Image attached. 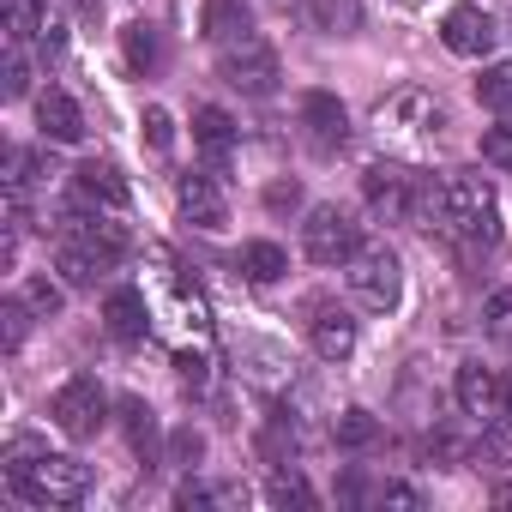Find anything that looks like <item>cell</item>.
<instances>
[{
	"label": "cell",
	"instance_id": "8",
	"mask_svg": "<svg viewBox=\"0 0 512 512\" xmlns=\"http://www.w3.org/2000/svg\"><path fill=\"white\" fill-rule=\"evenodd\" d=\"M302 139H308V151H320V157H332V151L350 139V115H344V103H338L332 91H308V97H302Z\"/></svg>",
	"mask_w": 512,
	"mask_h": 512
},
{
	"label": "cell",
	"instance_id": "36",
	"mask_svg": "<svg viewBox=\"0 0 512 512\" xmlns=\"http://www.w3.org/2000/svg\"><path fill=\"white\" fill-rule=\"evenodd\" d=\"M476 452H482V458H512V428H488Z\"/></svg>",
	"mask_w": 512,
	"mask_h": 512
},
{
	"label": "cell",
	"instance_id": "29",
	"mask_svg": "<svg viewBox=\"0 0 512 512\" xmlns=\"http://www.w3.org/2000/svg\"><path fill=\"white\" fill-rule=\"evenodd\" d=\"M266 494H272V500H278V506H314V488H308V482H302V476H296V470H278V476H272V488H266Z\"/></svg>",
	"mask_w": 512,
	"mask_h": 512
},
{
	"label": "cell",
	"instance_id": "38",
	"mask_svg": "<svg viewBox=\"0 0 512 512\" xmlns=\"http://www.w3.org/2000/svg\"><path fill=\"white\" fill-rule=\"evenodd\" d=\"M500 410H506V416H512V374H506V380H500Z\"/></svg>",
	"mask_w": 512,
	"mask_h": 512
},
{
	"label": "cell",
	"instance_id": "16",
	"mask_svg": "<svg viewBox=\"0 0 512 512\" xmlns=\"http://www.w3.org/2000/svg\"><path fill=\"white\" fill-rule=\"evenodd\" d=\"M452 392H458L464 416H494V410H500V380H494L482 362H464L458 380H452Z\"/></svg>",
	"mask_w": 512,
	"mask_h": 512
},
{
	"label": "cell",
	"instance_id": "2",
	"mask_svg": "<svg viewBox=\"0 0 512 512\" xmlns=\"http://www.w3.org/2000/svg\"><path fill=\"white\" fill-rule=\"evenodd\" d=\"M7 488L25 506H79L85 488H91V470L79 458L43 452L37 440H13L7 446Z\"/></svg>",
	"mask_w": 512,
	"mask_h": 512
},
{
	"label": "cell",
	"instance_id": "23",
	"mask_svg": "<svg viewBox=\"0 0 512 512\" xmlns=\"http://www.w3.org/2000/svg\"><path fill=\"white\" fill-rule=\"evenodd\" d=\"M0 25H7V43H31V37H43V25H49V13L37 7V0H0Z\"/></svg>",
	"mask_w": 512,
	"mask_h": 512
},
{
	"label": "cell",
	"instance_id": "32",
	"mask_svg": "<svg viewBox=\"0 0 512 512\" xmlns=\"http://www.w3.org/2000/svg\"><path fill=\"white\" fill-rule=\"evenodd\" d=\"M145 145H151V151H169V145H175V121H169V109H157V103L145 109Z\"/></svg>",
	"mask_w": 512,
	"mask_h": 512
},
{
	"label": "cell",
	"instance_id": "26",
	"mask_svg": "<svg viewBox=\"0 0 512 512\" xmlns=\"http://www.w3.org/2000/svg\"><path fill=\"white\" fill-rule=\"evenodd\" d=\"M332 434H338V446H344V452H362V446H374V440H380V422H374L368 410H344Z\"/></svg>",
	"mask_w": 512,
	"mask_h": 512
},
{
	"label": "cell",
	"instance_id": "13",
	"mask_svg": "<svg viewBox=\"0 0 512 512\" xmlns=\"http://www.w3.org/2000/svg\"><path fill=\"white\" fill-rule=\"evenodd\" d=\"M199 31L217 49H229V43L253 37V7H247V0H205V7H199Z\"/></svg>",
	"mask_w": 512,
	"mask_h": 512
},
{
	"label": "cell",
	"instance_id": "24",
	"mask_svg": "<svg viewBox=\"0 0 512 512\" xmlns=\"http://www.w3.org/2000/svg\"><path fill=\"white\" fill-rule=\"evenodd\" d=\"M476 103L494 109V115H512V61L482 67V79H476Z\"/></svg>",
	"mask_w": 512,
	"mask_h": 512
},
{
	"label": "cell",
	"instance_id": "4",
	"mask_svg": "<svg viewBox=\"0 0 512 512\" xmlns=\"http://www.w3.org/2000/svg\"><path fill=\"white\" fill-rule=\"evenodd\" d=\"M350 296L374 314H392L404 302V266H398L392 247H362L356 253L350 260Z\"/></svg>",
	"mask_w": 512,
	"mask_h": 512
},
{
	"label": "cell",
	"instance_id": "37",
	"mask_svg": "<svg viewBox=\"0 0 512 512\" xmlns=\"http://www.w3.org/2000/svg\"><path fill=\"white\" fill-rule=\"evenodd\" d=\"M296 199H302V187H296V181H278V187L266 193V205H272V211H284V205H296Z\"/></svg>",
	"mask_w": 512,
	"mask_h": 512
},
{
	"label": "cell",
	"instance_id": "25",
	"mask_svg": "<svg viewBox=\"0 0 512 512\" xmlns=\"http://www.w3.org/2000/svg\"><path fill=\"white\" fill-rule=\"evenodd\" d=\"M175 506H247V488H235V482H223V488L181 482V488H175Z\"/></svg>",
	"mask_w": 512,
	"mask_h": 512
},
{
	"label": "cell",
	"instance_id": "22",
	"mask_svg": "<svg viewBox=\"0 0 512 512\" xmlns=\"http://www.w3.org/2000/svg\"><path fill=\"white\" fill-rule=\"evenodd\" d=\"M121 428H127V446L151 464L157 458V410L145 398H121Z\"/></svg>",
	"mask_w": 512,
	"mask_h": 512
},
{
	"label": "cell",
	"instance_id": "15",
	"mask_svg": "<svg viewBox=\"0 0 512 512\" xmlns=\"http://www.w3.org/2000/svg\"><path fill=\"white\" fill-rule=\"evenodd\" d=\"M103 320H109V332H115L121 344H139L157 314H151V296H145V290H115V296L103 302Z\"/></svg>",
	"mask_w": 512,
	"mask_h": 512
},
{
	"label": "cell",
	"instance_id": "31",
	"mask_svg": "<svg viewBox=\"0 0 512 512\" xmlns=\"http://www.w3.org/2000/svg\"><path fill=\"white\" fill-rule=\"evenodd\" d=\"M31 302H7V308H0V320H7V326H0V338H7V350H19L25 344V332H31Z\"/></svg>",
	"mask_w": 512,
	"mask_h": 512
},
{
	"label": "cell",
	"instance_id": "12",
	"mask_svg": "<svg viewBox=\"0 0 512 512\" xmlns=\"http://www.w3.org/2000/svg\"><path fill=\"white\" fill-rule=\"evenodd\" d=\"M175 205H181V217L199 223V229H223V223H229V199H223L217 175H181V181H175Z\"/></svg>",
	"mask_w": 512,
	"mask_h": 512
},
{
	"label": "cell",
	"instance_id": "7",
	"mask_svg": "<svg viewBox=\"0 0 512 512\" xmlns=\"http://www.w3.org/2000/svg\"><path fill=\"white\" fill-rule=\"evenodd\" d=\"M362 199H368L374 217L404 223V217H416V205H422V175H410V169H398V163H368Z\"/></svg>",
	"mask_w": 512,
	"mask_h": 512
},
{
	"label": "cell",
	"instance_id": "21",
	"mask_svg": "<svg viewBox=\"0 0 512 512\" xmlns=\"http://www.w3.org/2000/svg\"><path fill=\"white\" fill-rule=\"evenodd\" d=\"M121 49H127V67H133V73H145V79L163 67V37H157V25H151V19H133V25L121 31Z\"/></svg>",
	"mask_w": 512,
	"mask_h": 512
},
{
	"label": "cell",
	"instance_id": "19",
	"mask_svg": "<svg viewBox=\"0 0 512 512\" xmlns=\"http://www.w3.org/2000/svg\"><path fill=\"white\" fill-rule=\"evenodd\" d=\"M302 13L326 37H356L362 31V0H302Z\"/></svg>",
	"mask_w": 512,
	"mask_h": 512
},
{
	"label": "cell",
	"instance_id": "5",
	"mask_svg": "<svg viewBox=\"0 0 512 512\" xmlns=\"http://www.w3.org/2000/svg\"><path fill=\"white\" fill-rule=\"evenodd\" d=\"M217 73H223V85H235L241 97H272L278 79H284L278 49H272L266 37H241V43H229L223 61H217Z\"/></svg>",
	"mask_w": 512,
	"mask_h": 512
},
{
	"label": "cell",
	"instance_id": "10",
	"mask_svg": "<svg viewBox=\"0 0 512 512\" xmlns=\"http://www.w3.org/2000/svg\"><path fill=\"white\" fill-rule=\"evenodd\" d=\"M109 266H115V260H109L97 241H85V235H73V229H55V272H61L73 290H91Z\"/></svg>",
	"mask_w": 512,
	"mask_h": 512
},
{
	"label": "cell",
	"instance_id": "1",
	"mask_svg": "<svg viewBox=\"0 0 512 512\" xmlns=\"http://www.w3.org/2000/svg\"><path fill=\"white\" fill-rule=\"evenodd\" d=\"M416 217H428L440 235L464 241V247H500L506 223H500V199L482 175H452L440 187H422Z\"/></svg>",
	"mask_w": 512,
	"mask_h": 512
},
{
	"label": "cell",
	"instance_id": "9",
	"mask_svg": "<svg viewBox=\"0 0 512 512\" xmlns=\"http://www.w3.org/2000/svg\"><path fill=\"white\" fill-rule=\"evenodd\" d=\"M73 199L85 205V211H127L133 205V187L121 181V169L115 163H79L73 169Z\"/></svg>",
	"mask_w": 512,
	"mask_h": 512
},
{
	"label": "cell",
	"instance_id": "28",
	"mask_svg": "<svg viewBox=\"0 0 512 512\" xmlns=\"http://www.w3.org/2000/svg\"><path fill=\"white\" fill-rule=\"evenodd\" d=\"M0 79H7V85H0V91H7V103H19L31 91V67H25V49L19 43H7V67H0Z\"/></svg>",
	"mask_w": 512,
	"mask_h": 512
},
{
	"label": "cell",
	"instance_id": "17",
	"mask_svg": "<svg viewBox=\"0 0 512 512\" xmlns=\"http://www.w3.org/2000/svg\"><path fill=\"white\" fill-rule=\"evenodd\" d=\"M193 145L223 169V163H229V151H235V121H229L223 109H211V103H205V109H193Z\"/></svg>",
	"mask_w": 512,
	"mask_h": 512
},
{
	"label": "cell",
	"instance_id": "11",
	"mask_svg": "<svg viewBox=\"0 0 512 512\" xmlns=\"http://www.w3.org/2000/svg\"><path fill=\"white\" fill-rule=\"evenodd\" d=\"M494 19L482 13V7H452L446 19H440V43L452 49V55H464V61H482L488 49H494Z\"/></svg>",
	"mask_w": 512,
	"mask_h": 512
},
{
	"label": "cell",
	"instance_id": "33",
	"mask_svg": "<svg viewBox=\"0 0 512 512\" xmlns=\"http://www.w3.org/2000/svg\"><path fill=\"white\" fill-rule=\"evenodd\" d=\"M25 302H31L43 320H55V314H61V290H55L49 278H31V284H25Z\"/></svg>",
	"mask_w": 512,
	"mask_h": 512
},
{
	"label": "cell",
	"instance_id": "3",
	"mask_svg": "<svg viewBox=\"0 0 512 512\" xmlns=\"http://www.w3.org/2000/svg\"><path fill=\"white\" fill-rule=\"evenodd\" d=\"M302 247H308L314 266H350L362 253V229L344 205H314L308 223H302Z\"/></svg>",
	"mask_w": 512,
	"mask_h": 512
},
{
	"label": "cell",
	"instance_id": "39",
	"mask_svg": "<svg viewBox=\"0 0 512 512\" xmlns=\"http://www.w3.org/2000/svg\"><path fill=\"white\" fill-rule=\"evenodd\" d=\"M494 506H512V482H500V488H494Z\"/></svg>",
	"mask_w": 512,
	"mask_h": 512
},
{
	"label": "cell",
	"instance_id": "35",
	"mask_svg": "<svg viewBox=\"0 0 512 512\" xmlns=\"http://www.w3.org/2000/svg\"><path fill=\"white\" fill-rule=\"evenodd\" d=\"M169 452H175V464H199V452H205V440H199V434H193V428H181V434H175V446H169Z\"/></svg>",
	"mask_w": 512,
	"mask_h": 512
},
{
	"label": "cell",
	"instance_id": "30",
	"mask_svg": "<svg viewBox=\"0 0 512 512\" xmlns=\"http://www.w3.org/2000/svg\"><path fill=\"white\" fill-rule=\"evenodd\" d=\"M482 163H494L500 175H512V127H488L482 133Z\"/></svg>",
	"mask_w": 512,
	"mask_h": 512
},
{
	"label": "cell",
	"instance_id": "18",
	"mask_svg": "<svg viewBox=\"0 0 512 512\" xmlns=\"http://www.w3.org/2000/svg\"><path fill=\"white\" fill-rule=\"evenodd\" d=\"M314 350L326 362H344L356 350V320L344 308H314Z\"/></svg>",
	"mask_w": 512,
	"mask_h": 512
},
{
	"label": "cell",
	"instance_id": "14",
	"mask_svg": "<svg viewBox=\"0 0 512 512\" xmlns=\"http://www.w3.org/2000/svg\"><path fill=\"white\" fill-rule=\"evenodd\" d=\"M37 127H43V139H55V145H79V139H85L79 103H73L67 91H55V85L37 97Z\"/></svg>",
	"mask_w": 512,
	"mask_h": 512
},
{
	"label": "cell",
	"instance_id": "27",
	"mask_svg": "<svg viewBox=\"0 0 512 512\" xmlns=\"http://www.w3.org/2000/svg\"><path fill=\"white\" fill-rule=\"evenodd\" d=\"M482 332H488L494 344H512V290H494V296L482 302Z\"/></svg>",
	"mask_w": 512,
	"mask_h": 512
},
{
	"label": "cell",
	"instance_id": "6",
	"mask_svg": "<svg viewBox=\"0 0 512 512\" xmlns=\"http://www.w3.org/2000/svg\"><path fill=\"white\" fill-rule=\"evenodd\" d=\"M49 416L67 440H97V428L109 422V398L97 386V374H73L55 398H49Z\"/></svg>",
	"mask_w": 512,
	"mask_h": 512
},
{
	"label": "cell",
	"instance_id": "34",
	"mask_svg": "<svg viewBox=\"0 0 512 512\" xmlns=\"http://www.w3.org/2000/svg\"><path fill=\"white\" fill-rule=\"evenodd\" d=\"M380 506H404V512H416V506H422V494H416L410 482H386V488H380Z\"/></svg>",
	"mask_w": 512,
	"mask_h": 512
},
{
	"label": "cell",
	"instance_id": "20",
	"mask_svg": "<svg viewBox=\"0 0 512 512\" xmlns=\"http://www.w3.org/2000/svg\"><path fill=\"white\" fill-rule=\"evenodd\" d=\"M241 278L247 284H278L284 272H290V260H284V247L278 241H241Z\"/></svg>",
	"mask_w": 512,
	"mask_h": 512
}]
</instances>
